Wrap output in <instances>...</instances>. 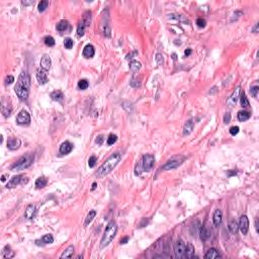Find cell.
<instances>
[{
  "mask_svg": "<svg viewBox=\"0 0 259 259\" xmlns=\"http://www.w3.org/2000/svg\"><path fill=\"white\" fill-rule=\"evenodd\" d=\"M29 86H30V77L27 72H22L19 75L16 85L14 86V91L16 95L20 100L24 101L29 97Z\"/></svg>",
  "mask_w": 259,
  "mask_h": 259,
  "instance_id": "1",
  "label": "cell"
},
{
  "mask_svg": "<svg viewBox=\"0 0 259 259\" xmlns=\"http://www.w3.org/2000/svg\"><path fill=\"white\" fill-rule=\"evenodd\" d=\"M121 160H122L121 153H115V154L110 155L109 157L105 160V162L97 169L95 175L98 178H101V177H104L105 175L109 174L110 172L116 168V166L118 165Z\"/></svg>",
  "mask_w": 259,
  "mask_h": 259,
  "instance_id": "2",
  "label": "cell"
},
{
  "mask_svg": "<svg viewBox=\"0 0 259 259\" xmlns=\"http://www.w3.org/2000/svg\"><path fill=\"white\" fill-rule=\"evenodd\" d=\"M116 232H118V226L115 222H109L108 225L105 228V231L103 233V236L100 241V248L103 249L105 247H107L108 245L111 243V241L113 240V238L116 237Z\"/></svg>",
  "mask_w": 259,
  "mask_h": 259,
  "instance_id": "3",
  "label": "cell"
},
{
  "mask_svg": "<svg viewBox=\"0 0 259 259\" xmlns=\"http://www.w3.org/2000/svg\"><path fill=\"white\" fill-rule=\"evenodd\" d=\"M33 160H35V155L32 154V153H29V154L19 158V159L11 166V170L12 171L24 170V169L29 168V167L32 165L33 163Z\"/></svg>",
  "mask_w": 259,
  "mask_h": 259,
  "instance_id": "4",
  "label": "cell"
},
{
  "mask_svg": "<svg viewBox=\"0 0 259 259\" xmlns=\"http://www.w3.org/2000/svg\"><path fill=\"white\" fill-rule=\"evenodd\" d=\"M183 160H184V158L181 157V156H179V157H173V158H171L170 160L167 161V162L161 167V169H162V170H165V171L175 169V168H177V167H179L180 165H181Z\"/></svg>",
  "mask_w": 259,
  "mask_h": 259,
  "instance_id": "5",
  "label": "cell"
},
{
  "mask_svg": "<svg viewBox=\"0 0 259 259\" xmlns=\"http://www.w3.org/2000/svg\"><path fill=\"white\" fill-rule=\"evenodd\" d=\"M155 164V158L151 154H146L142 157V168L144 171H151Z\"/></svg>",
  "mask_w": 259,
  "mask_h": 259,
  "instance_id": "6",
  "label": "cell"
},
{
  "mask_svg": "<svg viewBox=\"0 0 259 259\" xmlns=\"http://www.w3.org/2000/svg\"><path fill=\"white\" fill-rule=\"evenodd\" d=\"M185 247L186 245L182 240H177L174 245V252L177 258H185Z\"/></svg>",
  "mask_w": 259,
  "mask_h": 259,
  "instance_id": "7",
  "label": "cell"
},
{
  "mask_svg": "<svg viewBox=\"0 0 259 259\" xmlns=\"http://www.w3.org/2000/svg\"><path fill=\"white\" fill-rule=\"evenodd\" d=\"M16 122L19 126H27L30 122V116L26 110H21L16 118Z\"/></svg>",
  "mask_w": 259,
  "mask_h": 259,
  "instance_id": "8",
  "label": "cell"
},
{
  "mask_svg": "<svg viewBox=\"0 0 259 259\" xmlns=\"http://www.w3.org/2000/svg\"><path fill=\"white\" fill-rule=\"evenodd\" d=\"M239 230L241 231V233L243 235H246L248 233V230H249V220L247 218L246 215H243L241 216L240 218V222H239Z\"/></svg>",
  "mask_w": 259,
  "mask_h": 259,
  "instance_id": "9",
  "label": "cell"
},
{
  "mask_svg": "<svg viewBox=\"0 0 259 259\" xmlns=\"http://www.w3.org/2000/svg\"><path fill=\"white\" fill-rule=\"evenodd\" d=\"M21 145V142L18 138L16 137H9L7 140V148L9 150H17Z\"/></svg>",
  "mask_w": 259,
  "mask_h": 259,
  "instance_id": "10",
  "label": "cell"
},
{
  "mask_svg": "<svg viewBox=\"0 0 259 259\" xmlns=\"http://www.w3.org/2000/svg\"><path fill=\"white\" fill-rule=\"evenodd\" d=\"M24 175L23 174H19V175H14L11 179L8 181V183L6 184V187L7 188H13V187H16L18 184H20L22 179H23Z\"/></svg>",
  "mask_w": 259,
  "mask_h": 259,
  "instance_id": "11",
  "label": "cell"
},
{
  "mask_svg": "<svg viewBox=\"0 0 259 259\" xmlns=\"http://www.w3.org/2000/svg\"><path fill=\"white\" fill-rule=\"evenodd\" d=\"M240 93H241V87L240 86H238V87L235 88V90L233 91L232 95L230 96V98L228 99V101H227L230 106H234V105L236 104L238 98L240 97Z\"/></svg>",
  "mask_w": 259,
  "mask_h": 259,
  "instance_id": "12",
  "label": "cell"
},
{
  "mask_svg": "<svg viewBox=\"0 0 259 259\" xmlns=\"http://www.w3.org/2000/svg\"><path fill=\"white\" fill-rule=\"evenodd\" d=\"M37 80L39 81L41 85H44L46 84L47 82L49 81V78H48V75H47L46 71L44 69H39L37 71Z\"/></svg>",
  "mask_w": 259,
  "mask_h": 259,
  "instance_id": "13",
  "label": "cell"
},
{
  "mask_svg": "<svg viewBox=\"0 0 259 259\" xmlns=\"http://www.w3.org/2000/svg\"><path fill=\"white\" fill-rule=\"evenodd\" d=\"M52 66V60L48 55H45L41 59V68L44 69L45 71L49 70Z\"/></svg>",
  "mask_w": 259,
  "mask_h": 259,
  "instance_id": "14",
  "label": "cell"
},
{
  "mask_svg": "<svg viewBox=\"0 0 259 259\" xmlns=\"http://www.w3.org/2000/svg\"><path fill=\"white\" fill-rule=\"evenodd\" d=\"M54 242V237L51 235V234H47V235H44L42 237L41 240H37L35 241V244L37 245H46V244H51Z\"/></svg>",
  "mask_w": 259,
  "mask_h": 259,
  "instance_id": "15",
  "label": "cell"
},
{
  "mask_svg": "<svg viewBox=\"0 0 259 259\" xmlns=\"http://www.w3.org/2000/svg\"><path fill=\"white\" fill-rule=\"evenodd\" d=\"M72 149H73V145L70 142L66 141L60 146V153L63 155H67L72 151Z\"/></svg>",
  "mask_w": 259,
  "mask_h": 259,
  "instance_id": "16",
  "label": "cell"
},
{
  "mask_svg": "<svg viewBox=\"0 0 259 259\" xmlns=\"http://www.w3.org/2000/svg\"><path fill=\"white\" fill-rule=\"evenodd\" d=\"M199 237L202 241H207L211 237V231L208 226H202L199 230Z\"/></svg>",
  "mask_w": 259,
  "mask_h": 259,
  "instance_id": "17",
  "label": "cell"
},
{
  "mask_svg": "<svg viewBox=\"0 0 259 259\" xmlns=\"http://www.w3.org/2000/svg\"><path fill=\"white\" fill-rule=\"evenodd\" d=\"M83 56H84L85 58H92L94 54H95V51H94V47L92 46V45H86V46L84 47V49H83Z\"/></svg>",
  "mask_w": 259,
  "mask_h": 259,
  "instance_id": "18",
  "label": "cell"
},
{
  "mask_svg": "<svg viewBox=\"0 0 259 259\" xmlns=\"http://www.w3.org/2000/svg\"><path fill=\"white\" fill-rule=\"evenodd\" d=\"M194 129V122L193 119H188L183 126V135H189Z\"/></svg>",
  "mask_w": 259,
  "mask_h": 259,
  "instance_id": "19",
  "label": "cell"
},
{
  "mask_svg": "<svg viewBox=\"0 0 259 259\" xmlns=\"http://www.w3.org/2000/svg\"><path fill=\"white\" fill-rule=\"evenodd\" d=\"M222 219H223V213L221 210H216L215 213H214L213 216V221H214V225L216 227H219L220 225L222 224Z\"/></svg>",
  "mask_w": 259,
  "mask_h": 259,
  "instance_id": "20",
  "label": "cell"
},
{
  "mask_svg": "<svg viewBox=\"0 0 259 259\" xmlns=\"http://www.w3.org/2000/svg\"><path fill=\"white\" fill-rule=\"evenodd\" d=\"M35 215V207L33 205H29L26 208V211H24V217L26 219L32 220Z\"/></svg>",
  "mask_w": 259,
  "mask_h": 259,
  "instance_id": "21",
  "label": "cell"
},
{
  "mask_svg": "<svg viewBox=\"0 0 259 259\" xmlns=\"http://www.w3.org/2000/svg\"><path fill=\"white\" fill-rule=\"evenodd\" d=\"M220 257H221V254H220L218 250L215 248H211L207 252V254L205 255V258H207V259H214V258H220Z\"/></svg>",
  "mask_w": 259,
  "mask_h": 259,
  "instance_id": "22",
  "label": "cell"
},
{
  "mask_svg": "<svg viewBox=\"0 0 259 259\" xmlns=\"http://www.w3.org/2000/svg\"><path fill=\"white\" fill-rule=\"evenodd\" d=\"M194 247L193 244L188 243L185 247V258H193L194 257Z\"/></svg>",
  "mask_w": 259,
  "mask_h": 259,
  "instance_id": "23",
  "label": "cell"
},
{
  "mask_svg": "<svg viewBox=\"0 0 259 259\" xmlns=\"http://www.w3.org/2000/svg\"><path fill=\"white\" fill-rule=\"evenodd\" d=\"M50 96H51V98L53 100H55V101H62L63 98H64V94H63L62 91H60V90L53 91Z\"/></svg>",
  "mask_w": 259,
  "mask_h": 259,
  "instance_id": "24",
  "label": "cell"
},
{
  "mask_svg": "<svg viewBox=\"0 0 259 259\" xmlns=\"http://www.w3.org/2000/svg\"><path fill=\"white\" fill-rule=\"evenodd\" d=\"M250 116H251V113H248V111H246V110H241L238 113V119L240 122L248 121V119H250Z\"/></svg>",
  "mask_w": 259,
  "mask_h": 259,
  "instance_id": "25",
  "label": "cell"
},
{
  "mask_svg": "<svg viewBox=\"0 0 259 259\" xmlns=\"http://www.w3.org/2000/svg\"><path fill=\"white\" fill-rule=\"evenodd\" d=\"M200 224H199V221H196L193 223V225H191V227H190V233H191V235L193 236H196V235H199V230H200Z\"/></svg>",
  "mask_w": 259,
  "mask_h": 259,
  "instance_id": "26",
  "label": "cell"
},
{
  "mask_svg": "<svg viewBox=\"0 0 259 259\" xmlns=\"http://www.w3.org/2000/svg\"><path fill=\"white\" fill-rule=\"evenodd\" d=\"M86 27H87V26H86V23L83 20H81L79 23H78V26H77V35H78V37H83V35H84Z\"/></svg>",
  "mask_w": 259,
  "mask_h": 259,
  "instance_id": "27",
  "label": "cell"
},
{
  "mask_svg": "<svg viewBox=\"0 0 259 259\" xmlns=\"http://www.w3.org/2000/svg\"><path fill=\"white\" fill-rule=\"evenodd\" d=\"M69 29V22L67 20H61L59 23L57 24V30L60 32H66Z\"/></svg>",
  "mask_w": 259,
  "mask_h": 259,
  "instance_id": "28",
  "label": "cell"
},
{
  "mask_svg": "<svg viewBox=\"0 0 259 259\" xmlns=\"http://www.w3.org/2000/svg\"><path fill=\"white\" fill-rule=\"evenodd\" d=\"M141 67H142L141 63L138 62V61L133 60V61H131V62H130V70L132 72H134V73H136V72H138L139 70H140Z\"/></svg>",
  "mask_w": 259,
  "mask_h": 259,
  "instance_id": "29",
  "label": "cell"
},
{
  "mask_svg": "<svg viewBox=\"0 0 259 259\" xmlns=\"http://www.w3.org/2000/svg\"><path fill=\"white\" fill-rule=\"evenodd\" d=\"M47 183H48V180L44 176L39 177L38 179L35 180V186H37V188H44L45 186L47 185Z\"/></svg>",
  "mask_w": 259,
  "mask_h": 259,
  "instance_id": "30",
  "label": "cell"
},
{
  "mask_svg": "<svg viewBox=\"0 0 259 259\" xmlns=\"http://www.w3.org/2000/svg\"><path fill=\"white\" fill-rule=\"evenodd\" d=\"M229 230L230 232L232 234H237L238 231H239V226H238V223L235 221V220H232L230 223H229Z\"/></svg>",
  "mask_w": 259,
  "mask_h": 259,
  "instance_id": "31",
  "label": "cell"
},
{
  "mask_svg": "<svg viewBox=\"0 0 259 259\" xmlns=\"http://www.w3.org/2000/svg\"><path fill=\"white\" fill-rule=\"evenodd\" d=\"M2 113H3V116H5V118L9 116L10 113H11V106L8 103L5 104L3 99H2Z\"/></svg>",
  "mask_w": 259,
  "mask_h": 259,
  "instance_id": "32",
  "label": "cell"
},
{
  "mask_svg": "<svg viewBox=\"0 0 259 259\" xmlns=\"http://www.w3.org/2000/svg\"><path fill=\"white\" fill-rule=\"evenodd\" d=\"M74 253V246H69L65 251L63 252V254L61 255V258H71L72 255Z\"/></svg>",
  "mask_w": 259,
  "mask_h": 259,
  "instance_id": "33",
  "label": "cell"
},
{
  "mask_svg": "<svg viewBox=\"0 0 259 259\" xmlns=\"http://www.w3.org/2000/svg\"><path fill=\"white\" fill-rule=\"evenodd\" d=\"M2 255H3L4 258H8V259L12 258L13 256H14V251H12L9 246H6L3 249V251H2Z\"/></svg>",
  "mask_w": 259,
  "mask_h": 259,
  "instance_id": "34",
  "label": "cell"
},
{
  "mask_svg": "<svg viewBox=\"0 0 259 259\" xmlns=\"http://www.w3.org/2000/svg\"><path fill=\"white\" fill-rule=\"evenodd\" d=\"M95 216H96V211H89V214L87 215V217H86L84 226H88V225L90 224L91 222H92V220L95 218Z\"/></svg>",
  "mask_w": 259,
  "mask_h": 259,
  "instance_id": "35",
  "label": "cell"
},
{
  "mask_svg": "<svg viewBox=\"0 0 259 259\" xmlns=\"http://www.w3.org/2000/svg\"><path fill=\"white\" fill-rule=\"evenodd\" d=\"M240 103H241V106H242V107H249V105H250L249 100H248V98H247V96H246V94H245V92H243V93L241 94V96H240Z\"/></svg>",
  "mask_w": 259,
  "mask_h": 259,
  "instance_id": "36",
  "label": "cell"
},
{
  "mask_svg": "<svg viewBox=\"0 0 259 259\" xmlns=\"http://www.w3.org/2000/svg\"><path fill=\"white\" fill-rule=\"evenodd\" d=\"M44 43L48 47H53V46H55L56 42H55V39L53 37H51V35H47V37L44 38Z\"/></svg>",
  "mask_w": 259,
  "mask_h": 259,
  "instance_id": "37",
  "label": "cell"
},
{
  "mask_svg": "<svg viewBox=\"0 0 259 259\" xmlns=\"http://www.w3.org/2000/svg\"><path fill=\"white\" fill-rule=\"evenodd\" d=\"M48 6H49V1H47V0H43V1H41L40 3H39L38 9L40 12H44V11L48 8Z\"/></svg>",
  "mask_w": 259,
  "mask_h": 259,
  "instance_id": "38",
  "label": "cell"
},
{
  "mask_svg": "<svg viewBox=\"0 0 259 259\" xmlns=\"http://www.w3.org/2000/svg\"><path fill=\"white\" fill-rule=\"evenodd\" d=\"M88 86H89V83L86 79H81L78 82V88H79L80 90H85V89L88 88Z\"/></svg>",
  "mask_w": 259,
  "mask_h": 259,
  "instance_id": "39",
  "label": "cell"
},
{
  "mask_svg": "<svg viewBox=\"0 0 259 259\" xmlns=\"http://www.w3.org/2000/svg\"><path fill=\"white\" fill-rule=\"evenodd\" d=\"M118 141V136L116 135H115V134H110L109 136H108V138H107V141H106V143H107V145H113L116 143V142Z\"/></svg>",
  "mask_w": 259,
  "mask_h": 259,
  "instance_id": "40",
  "label": "cell"
},
{
  "mask_svg": "<svg viewBox=\"0 0 259 259\" xmlns=\"http://www.w3.org/2000/svg\"><path fill=\"white\" fill-rule=\"evenodd\" d=\"M73 45H74V42L70 38H67V39H65V41H64V46H65V48L68 49V50L73 48Z\"/></svg>",
  "mask_w": 259,
  "mask_h": 259,
  "instance_id": "41",
  "label": "cell"
},
{
  "mask_svg": "<svg viewBox=\"0 0 259 259\" xmlns=\"http://www.w3.org/2000/svg\"><path fill=\"white\" fill-rule=\"evenodd\" d=\"M96 162H97V158L95 157V156H91V157L89 158V160H88L89 167H90V168H92V167L95 166Z\"/></svg>",
  "mask_w": 259,
  "mask_h": 259,
  "instance_id": "42",
  "label": "cell"
},
{
  "mask_svg": "<svg viewBox=\"0 0 259 259\" xmlns=\"http://www.w3.org/2000/svg\"><path fill=\"white\" fill-rule=\"evenodd\" d=\"M156 62H157L158 65H163V63H164V58H163V55H162V54L158 53V54L156 55Z\"/></svg>",
  "mask_w": 259,
  "mask_h": 259,
  "instance_id": "43",
  "label": "cell"
},
{
  "mask_svg": "<svg viewBox=\"0 0 259 259\" xmlns=\"http://www.w3.org/2000/svg\"><path fill=\"white\" fill-rule=\"evenodd\" d=\"M258 91H259V87L257 85H255V86H253V87H251V89H250V92H251V94H252V96L253 97H257V95H258Z\"/></svg>",
  "mask_w": 259,
  "mask_h": 259,
  "instance_id": "44",
  "label": "cell"
},
{
  "mask_svg": "<svg viewBox=\"0 0 259 259\" xmlns=\"http://www.w3.org/2000/svg\"><path fill=\"white\" fill-rule=\"evenodd\" d=\"M239 130H240V129H239V127L234 126V127H231L229 131H230V134H231L232 136H236V135H237V134L239 133Z\"/></svg>",
  "mask_w": 259,
  "mask_h": 259,
  "instance_id": "45",
  "label": "cell"
},
{
  "mask_svg": "<svg viewBox=\"0 0 259 259\" xmlns=\"http://www.w3.org/2000/svg\"><path fill=\"white\" fill-rule=\"evenodd\" d=\"M196 24L199 27H205V24H207V21H205V19L204 18H199L196 20Z\"/></svg>",
  "mask_w": 259,
  "mask_h": 259,
  "instance_id": "46",
  "label": "cell"
},
{
  "mask_svg": "<svg viewBox=\"0 0 259 259\" xmlns=\"http://www.w3.org/2000/svg\"><path fill=\"white\" fill-rule=\"evenodd\" d=\"M131 85H132L133 87H140V86H141V82L139 81V80L135 79V78H133V79L131 80Z\"/></svg>",
  "mask_w": 259,
  "mask_h": 259,
  "instance_id": "47",
  "label": "cell"
},
{
  "mask_svg": "<svg viewBox=\"0 0 259 259\" xmlns=\"http://www.w3.org/2000/svg\"><path fill=\"white\" fill-rule=\"evenodd\" d=\"M13 81H14V77L11 76V75L5 78V84H11V83H13Z\"/></svg>",
  "mask_w": 259,
  "mask_h": 259,
  "instance_id": "48",
  "label": "cell"
},
{
  "mask_svg": "<svg viewBox=\"0 0 259 259\" xmlns=\"http://www.w3.org/2000/svg\"><path fill=\"white\" fill-rule=\"evenodd\" d=\"M103 140H104L103 136H102V135H99L98 137L96 138V140H95V143H96L97 145H101L102 143H103Z\"/></svg>",
  "mask_w": 259,
  "mask_h": 259,
  "instance_id": "49",
  "label": "cell"
},
{
  "mask_svg": "<svg viewBox=\"0 0 259 259\" xmlns=\"http://www.w3.org/2000/svg\"><path fill=\"white\" fill-rule=\"evenodd\" d=\"M230 122H231V113H227L226 115L224 116V122L225 124H229Z\"/></svg>",
  "mask_w": 259,
  "mask_h": 259,
  "instance_id": "50",
  "label": "cell"
},
{
  "mask_svg": "<svg viewBox=\"0 0 259 259\" xmlns=\"http://www.w3.org/2000/svg\"><path fill=\"white\" fill-rule=\"evenodd\" d=\"M128 241H129V237H124L121 239V244H127Z\"/></svg>",
  "mask_w": 259,
  "mask_h": 259,
  "instance_id": "51",
  "label": "cell"
},
{
  "mask_svg": "<svg viewBox=\"0 0 259 259\" xmlns=\"http://www.w3.org/2000/svg\"><path fill=\"white\" fill-rule=\"evenodd\" d=\"M137 54H138L137 52H133V53H131V54H129V55L127 56V59H128V60H129V59H132V58H134L133 56H134V55H137Z\"/></svg>",
  "mask_w": 259,
  "mask_h": 259,
  "instance_id": "52",
  "label": "cell"
},
{
  "mask_svg": "<svg viewBox=\"0 0 259 259\" xmlns=\"http://www.w3.org/2000/svg\"><path fill=\"white\" fill-rule=\"evenodd\" d=\"M191 54V50L190 49H187V50H185V52H184V55H185V57H188L189 55Z\"/></svg>",
  "mask_w": 259,
  "mask_h": 259,
  "instance_id": "53",
  "label": "cell"
},
{
  "mask_svg": "<svg viewBox=\"0 0 259 259\" xmlns=\"http://www.w3.org/2000/svg\"><path fill=\"white\" fill-rule=\"evenodd\" d=\"M32 3H33V1H22V4L23 5H29Z\"/></svg>",
  "mask_w": 259,
  "mask_h": 259,
  "instance_id": "54",
  "label": "cell"
},
{
  "mask_svg": "<svg viewBox=\"0 0 259 259\" xmlns=\"http://www.w3.org/2000/svg\"><path fill=\"white\" fill-rule=\"evenodd\" d=\"M252 30H253V32H255V33H256V32H258V23H256V24H255L254 29H253Z\"/></svg>",
  "mask_w": 259,
  "mask_h": 259,
  "instance_id": "55",
  "label": "cell"
},
{
  "mask_svg": "<svg viewBox=\"0 0 259 259\" xmlns=\"http://www.w3.org/2000/svg\"><path fill=\"white\" fill-rule=\"evenodd\" d=\"M147 224H148V221H145V219H144V220H143V223H142V224L140 225V227H141V228H143V227H144V225H147Z\"/></svg>",
  "mask_w": 259,
  "mask_h": 259,
  "instance_id": "56",
  "label": "cell"
},
{
  "mask_svg": "<svg viewBox=\"0 0 259 259\" xmlns=\"http://www.w3.org/2000/svg\"><path fill=\"white\" fill-rule=\"evenodd\" d=\"M255 228H256V231L258 232V219L257 218L255 220Z\"/></svg>",
  "mask_w": 259,
  "mask_h": 259,
  "instance_id": "57",
  "label": "cell"
},
{
  "mask_svg": "<svg viewBox=\"0 0 259 259\" xmlns=\"http://www.w3.org/2000/svg\"><path fill=\"white\" fill-rule=\"evenodd\" d=\"M96 187H97V183L94 182L93 184H92V187H91V190H94V189H95Z\"/></svg>",
  "mask_w": 259,
  "mask_h": 259,
  "instance_id": "58",
  "label": "cell"
},
{
  "mask_svg": "<svg viewBox=\"0 0 259 259\" xmlns=\"http://www.w3.org/2000/svg\"><path fill=\"white\" fill-rule=\"evenodd\" d=\"M172 59H173L174 61H176V59H177V56H176V54H172Z\"/></svg>",
  "mask_w": 259,
  "mask_h": 259,
  "instance_id": "59",
  "label": "cell"
},
{
  "mask_svg": "<svg viewBox=\"0 0 259 259\" xmlns=\"http://www.w3.org/2000/svg\"><path fill=\"white\" fill-rule=\"evenodd\" d=\"M236 174V171H232V172H229V175L230 176H232V175H235Z\"/></svg>",
  "mask_w": 259,
  "mask_h": 259,
  "instance_id": "60",
  "label": "cell"
},
{
  "mask_svg": "<svg viewBox=\"0 0 259 259\" xmlns=\"http://www.w3.org/2000/svg\"><path fill=\"white\" fill-rule=\"evenodd\" d=\"M1 181H5V176H4V175L1 177Z\"/></svg>",
  "mask_w": 259,
  "mask_h": 259,
  "instance_id": "61",
  "label": "cell"
}]
</instances>
